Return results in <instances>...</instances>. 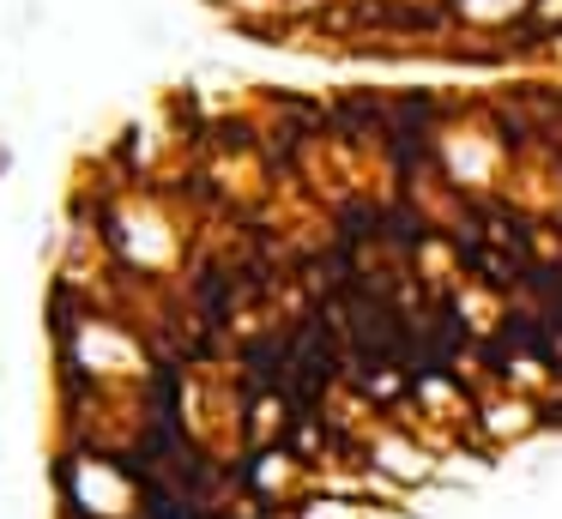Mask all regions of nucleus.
<instances>
[{"instance_id":"nucleus-1","label":"nucleus","mask_w":562,"mask_h":519,"mask_svg":"<svg viewBox=\"0 0 562 519\" xmlns=\"http://www.w3.org/2000/svg\"><path fill=\"white\" fill-rule=\"evenodd\" d=\"M308 519H363V514L345 501H308Z\"/></svg>"},{"instance_id":"nucleus-2","label":"nucleus","mask_w":562,"mask_h":519,"mask_svg":"<svg viewBox=\"0 0 562 519\" xmlns=\"http://www.w3.org/2000/svg\"><path fill=\"white\" fill-rule=\"evenodd\" d=\"M7 169H13V151H7V139H0V176H7Z\"/></svg>"}]
</instances>
